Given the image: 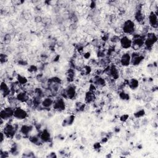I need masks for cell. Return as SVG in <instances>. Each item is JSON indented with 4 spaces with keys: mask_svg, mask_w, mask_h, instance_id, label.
I'll return each instance as SVG.
<instances>
[{
    "mask_svg": "<svg viewBox=\"0 0 158 158\" xmlns=\"http://www.w3.org/2000/svg\"><path fill=\"white\" fill-rule=\"evenodd\" d=\"M60 96L64 99H75L78 95V90L75 85L69 84L65 88L60 89Z\"/></svg>",
    "mask_w": 158,
    "mask_h": 158,
    "instance_id": "obj_1",
    "label": "cell"
},
{
    "mask_svg": "<svg viewBox=\"0 0 158 158\" xmlns=\"http://www.w3.org/2000/svg\"><path fill=\"white\" fill-rule=\"evenodd\" d=\"M2 128L1 131L5 134L7 138L12 139L19 130V128L20 127L17 123H12L9 120L7 122L5 123Z\"/></svg>",
    "mask_w": 158,
    "mask_h": 158,
    "instance_id": "obj_2",
    "label": "cell"
},
{
    "mask_svg": "<svg viewBox=\"0 0 158 158\" xmlns=\"http://www.w3.org/2000/svg\"><path fill=\"white\" fill-rule=\"evenodd\" d=\"M121 29L123 34L126 35H132L136 30V23L134 20L131 19L126 20L123 22Z\"/></svg>",
    "mask_w": 158,
    "mask_h": 158,
    "instance_id": "obj_3",
    "label": "cell"
},
{
    "mask_svg": "<svg viewBox=\"0 0 158 158\" xmlns=\"http://www.w3.org/2000/svg\"><path fill=\"white\" fill-rule=\"evenodd\" d=\"M145 58V54L143 51H133L131 53V64L132 67H137L140 65Z\"/></svg>",
    "mask_w": 158,
    "mask_h": 158,
    "instance_id": "obj_4",
    "label": "cell"
},
{
    "mask_svg": "<svg viewBox=\"0 0 158 158\" xmlns=\"http://www.w3.org/2000/svg\"><path fill=\"white\" fill-rule=\"evenodd\" d=\"M157 36L154 32H148L146 35V38L144 44V49L151 50L152 49L154 44L157 43Z\"/></svg>",
    "mask_w": 158,
    "mask_h": 158,
    "instance_id": "obj_5",
    "label": "cell"
},
{
    "mask_svg": "<svg viewBox=\"0 0 158 158\" xmlns=\"http://www.w3.org/2000/svg\"><path fill=\"white\" fill-rule=\"evenodd\" d=\"M14 110L15 108L9 105L1 107L0 111V118L6 122L11 120L14 118Z\"/></svg>",
    "mask_w": 158,
    "mask_h": 158,
    "instance_id": "obj_6",
    "label": "cell"
},
{
    "mask_svg": "<svg viewBox=\"0 0 158 158\" xmlns=\"http://www.w3.org/2000/svg\"><path fill=\"white\" fill-rule=\"evenodd\" d=\"M28 117V112L26 109L22 107L20 104L15 108L14 119L22 121L25 120Z\"/></svg>",
    "mask_w": 158,
    "mask_h": 158,
    "instance_id": "obj_7",
    "label": "cell"
},
{
    "mask_svg": "<svg viewBox=\"0 0 158 158\" xmlns=\"http://www.w3.org/2000/svg\"><path fill=\"white\" fill-rule=\"evenodd\" d=\"M52 107L53 110L56 112H64L67 109V104L65 102V99H64L60 96H58L57 98L54 99Z\"/></svg>",
    "mask_w": 158,
    "mask_h": 158,
    "instance_id": "obj_8",
    "label": "cell"
},
{
    "mask_svg": "<svg viewBox=\"0 0 158 158\" xmlns=\"http://www.w3.org/2000/svg\"><path fill=\"white\" fill-rule=\"evenodd\" d=\"M119 44L122 49L129 50L132 47V38L130 35H123L120 36Z\"/></svg>",
    "mask_w": 158,
    "mask_h": 158,
    "instance_id": "obj_9",
    "label": "cell"
},
{
    "mask_svg": "<svg viewBox=\"0 0 158 158\" xmlns=\"http://www.w3.org/2000/svg\"><path fill=\"white\" fill-rule=\"evenodd\" d=\"M90 83H93L94 84L97 88H104L107 84V80L106 78L103 77L102 76H100V75H94L90 80Z\"/></svg>",
    "mask_w": 158,
    "mask_h": 158,
    "instance_id": "obj_10",
    "label": "cell"
},
{
    "mask_svg": "<svg viewBox=\"0 0 158 158\" xmlns=\"http://www.w3.org/2000/svg\"><path fill=\"white\" fill-rule=\"evenodd\" d=\"M120 66L127 68L130 66L131 64V53L129 52H123L119 56Z\"/></svg>",
    "mask_w": 158,
    "mask_h": 158,
    "instance_id": "obj_11",
    "label": "cell"
},
{
    "mask_svg": "<svg viewBox=\"0 0 158 158\" xmlns=\"http://www.w3.org/2000/svg\"><path fill=\"white\" fill-rule=\"evenodd\" d=\"M34 128V126L31 124H23L20 128L19 131L22 135L23 137H29L30 134L33 131Z\"/></svg>",
    "mask_w": 158,
    "mask_h": 158,
    "instance_id": "obj_12",
    "label": "cell"
},
{
    "mask_svg": "<svg viewBox=\"0 0 158 158\" xmlns=\"http://www.w3.org/2000/svg\"><path fill=\"white\" fill-rule=\"evenodd\" d=\"M148 25L149 27L156 29L158 26V19L157 14H156L154 11L150 12L149 15L148 16Z\"/></svg>",
    "mask_w": 158,
    "mask_h": 158,
    "instance_id": "obj_13",
    "label": "cell"
},
{
    "mask_svg": "<svg viewBox=\"0 0 158 158\" xmlns=\"http://www.w3.org/2000/svg\"><path fill=\"white\" fill-rule=\"evenodd\" d=\"M15 96L17 99L20 104L27 103L28 101L31 99L30 96L28 94V93L26 91L23 89L17 93L15 94Z\"/></svg>",
    "mask_w": 158,
    "mask_h": 158,
    "instance_id": "obj_14",
    "label": "cell"
},
{
    "mask_svg": "<svg viewBox=\"0 0 158 158\" xmlns=\"http://www.w3.org/2000/svg\"><path fill=\"white\" fill-rule=\"evenodd\" d=\"M1 97L4 99H6L9 95H10L11 91L9 85H8L5 81H2L1 84Z\"/></svg>",
    "mask_w": 158,
    "mask_h": 158,
    "instance_id": "obj_15",
    "label": "cell"
},
{
    "mask_svg": "<svg viewBox=\"0 0 158 158\" xmlns=\"http://www.w3.org/2000/svg\"><path fill=\"white\" fill-rule=\"evenodd\" d=\"M142 8H138L136 11L134 15V18H135V20L139 23H143L145 22L146 20V16L144 15V14L142 10Z\"/></svg>",
    "mask_w": 158,
    "mask_h": 158,
    "instance_id": "obj_16",
    "label": "cell"
},
{
    "mask_svg": "<svg viewBox=\"0 0 158 158\" xmlns=\"http://www.w3.org/2000/svg\"><path fill=\"white\" fill-rule=\"evenodd\" d=\"M54 100V99L51 96H46L43 99L41 103V106L44 109H50V108L52 107Z\"/></svg>",
    "mask_w": 158,
    "mask_h": 158,
    "instance_id": "obj_17",
    "label": "cell"
},
{
    "mask_svg": "<svg viewBox=\"0 0 158 158\" xmlns=\"http://www.w3.org/2000/svg\"><path fill=\"white\" fill-rule=\"evenodd\" d=\"M40 137L41 140V141L43 143H50L51 140V136L50 132L48 131V129H43V130L40 131Z\"/></svg>",
    "mask_w": 158,
    "mask_h": 158,
    "instance_id": "obj_18",
    "label": "cell"
},
{
    "mask_svg": "<svg viewBox=\"0 0 158 158\" xmlns=\"http://www.w3.org/2000/svg\"><path fill=\"white\" fill-rule=\"evenodd\" d=\"M96 98H97V96L96 95L95 93L91 92L88 90V91L85 92V93L84 101L86 104H91V103H93L96 101Z\"/></svg>",
    "mask_w": 158,
    "mask_h": 158,
    "instance_id": "obj_19",
    "label": "cell"
},
{
    "mask_svg": "<svg viewBox=\"0 0 158 158\" xmlns=\"http://www.w3.org/2000/svg\"><path fill=\"white\" fill-rule=\"evenodd\" d=\"M127 85L130 89H131L132 90H135V89H136L139 87V81L136 78H128V81H127Z\"/></svg>",
    "mask_w": 158,
    "mask_h": 158,
    "instance_id": "obj_20",
    "label": "cell"
},
{
    "mask_svg": "<svg viewBox=\"0 0 158 158\" xmlns=\"http://www.w3.org/2000/svg\"><path fill=\"white\" fill-rule=\"evenodd\" d=\"M74 121H75V115L73 114H70L63 120L62 122V127L70 126L73 124Z\"/></svg>",
    "mask_w": 158,
    "mask_h": 158,
    "instance_id": "obj_21",
    "label": "cell"
},
{
    "mask_svg": "<svg viewBox=\"0 0 158 158\" xmlns=\"http://www.w3.org/2000/svg\"><path fill=\"white\" fill-rule=\"evenodd\" d=\"M9 151L10 152V154L14 156H17L19 154V148L17 143H12L9 148Z\"/></svg>",
    "mask_w": 158,
    "mask_h": 158,
    "instance_id": "obj_22",
    "label": "cell"
},
{
    "mask_svg": "<svg viewBox=\"0 0 158 158\" xmlns=\"http://www.w3.org/2000/svg\"><path fill=\"white\" fill-rule=\"evenodd\" d=\"M16 78H17V81L22 86H24L28 83V79L22 75L18 74L17 75Z\"/></svg>",
    "mask_w": 158,
    "mask_h": 158,
    "instance_id": "obj_23",
    "label": "cell"
},
{
    "mask_svg": "<svg viewBox=\"0 0 158 158\" xmlns=\"http://www.w3.org/2000/svg\"><path fill=\"white\" fill-rule=\"evenodd\" d=\"M145 114H146V112H145L144 109H139V110L136 111L133 114V116L135 118H140L143 117L144 116Z\"/></svg>",
    "mask_w": 158,
    "mask_h": 158,
    "instance_id": "obj_24",
    "label": "cell"
},
{
    "mask_svg": "<svg viewBox=\"0 0 158 158\" xmlns=\"http://www.w3.org/2000/svg\"><path fill=\"white\" fill-rule=\"evenodd\" d=\"M119 97L122 100L128 101L130 99V95L128 93L125 92L123 90H122L119 93Z\"/></svg>",
    "mask_w": 158,
    "mask_h": 158,
    "instance_id": "obj_25",
    "label": "cell"
},
{
    "mask_svg": "<svg viewBox=\"0 0 158 158\" xmlns=\"http://www.w3.org/2000/svg\"><path fill=\"white\" fill-rule=\"evenodd\" d=\"M120 38V36H118V35H113L112 36H111L110 38H109V41L113 44H117L118 43H119Z\"/></svg>",
    "mask_w": 158,
    "mask_h": 158,
    "instance_id": "obj_26",
    "label": "cell"
},
{
    "mask_svg": "<svg viewBox=\"0 0 158 158\" xmlns=\"http://www.w3.org/2000/svg\"><path fill=\"white\" fill-rule=\"evenodd\" d=\"M9 156H10V152L9 151L3 150L2 148L1 149V151H0V157L1 158L9 157Z\"/></svg>",
    "mask_w": 158,
    "mask_h": 158,
    "instance_id": "obj_27",
    "label": "cell"
},
{
    "mask_svg": "<svg viewBox=\"0 0 158 158\" xmlns=\"http://www.w3.org/2000/svg\"><path fill=\"white\" fill-rule=\"evenodd\" d=\"M0 60H1V63L2 64H4V63H6L8 60V57H7V56L5 54H3V53H1V56H0Z\"/></svg>",
    "mask_w": 158,
    "mask_h": 158,
    "instance_id": "obj_28",
    "label": "cell"
},
{
    "mask_svg": "<svg viewBox=\"0 0 158 158\" xmlns=\"http://www.w3.org/2000/svg\"><path fill=\"white\" fill-rule=\"evenodd\" d=\"M22 156L23 157H35V155L33 152H31V151H28L27 152H25L23 153Z\"/></svg>",
    "mask_w": 158,
    "mask_h": 158,
    "instance_id": "obj_29",
    "label": "cell"
},
{
    "mask_svg": "<svg viewBox=\"0 0 158 158\" xmlns=\"http://www.w3.org/2000/svg\"><path fill=\"white\" fill-rule=\"evenodd\" d=\"M28 70L30 73H34V72L35 73L38 70V67L35 65H31L28 68Z\"/></svg>",
    "mask_w": 158,
    "mask_h": 158,
    "instance_id": "obj_30",
    "label": "cell"
},
{
    "mask_svg": "<svg viewBox=\"0 0 158 158\" xmlns=\"http://www.w3.org/2000/svg\"><path fill=\"white\" fill-rule=\"evenodd\" d=\"M129 118V115L128 114H123L120 117V120L122 122H125Z\"/></svg>",
    "mask_w": 158,
    "mask_h": 158,
    "instance_id": "obj_31",
    "label": "cell"
},
{
    "mask_svg": "<svg viewBox=\"0 0 158 158\" xmlns=\"http://www.w3.org/2000/svg\"><path fill=\"white\" fill-rule=\"evenodd\" d=\"M6 138H7V137L6 136L5 134L1 131V144H2L4 143V142L5 143Z\"/></svg>",
    "mask_w": 158,
    "mask_h": 158,
    "instance_id": "obj_32",
    "label": "cell"
},
{
    "mask_svg": "<svg viewBox=\"0 0 158 158\" xmlns=\"http://www.w3.org/2000/svg\"><path fill=\"white\" fill-rule=\"evenodd\" d=\"M57 156L56 155V152H50L49 153L48 155L46 156V157H52V158H54V157H57Z\"/></svg>",
    "mask_w": 158,
    "mask_h": 158,
    "instance_id": "obj_33",
    "label": "cell"
},
{
    "mask_svg": "<svg viewBox=\"0 0 158 158\" xmlns=\"http://www.w3.org/2000/svg\"><path fill=\"white\" fill-rule=\"evenodd\" d=\"M93 147H94V148L95 149H99L101 148V143H94Z\"/></svg>",
    "mask_w": 158,
    "mask_h": 158,
    "instance_id": "obj_34",
    "label": "cell"
},
{
    "mask_svg": "<svg viewBox=\"0 0 158 158\" xmlns=\"http://www.w3.org/2000/svg\"><path fill=\"white\" fill-rule=\"evenodd\" d=\"M108 138L107 137H103L102 139H101V143H106L107 141H108Z\"/></svg>",
    "mask_w": 158,
    "mask_h": 158,
    "instance_id": "obj_35",
    "label": "cell"
}]
</instances>
